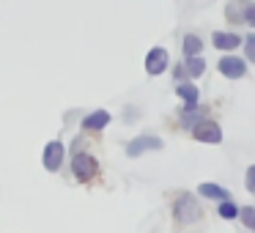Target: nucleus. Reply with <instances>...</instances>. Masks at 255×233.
<instances>
[{"label": "nucleus", "mask_w": 255, "mask_h": 233, "mask_svg": "<svg viewBox=\"0 0 255 233\" xmlns=\"http://www.w3.org/2000/svg\"><path fill=\"white\" fill-rule=\"evenodd\" d=\"M192 137L195 140H200V143H209V145H217V143H222V129H220V123H214V121H209V118H203L200 123H195L192 129Z\"/></svg>", "instance_id": "nucleus-3"}, {"label": "nucleus", "mask_w": 255, "mask_h": 233, "mask_svg": "<svg viewBox=\"0 0 255 233\" xmlns=\"http://www.w3.org/2000/svg\"><path fill=\"white\" fill-rule=\"evenodd\" d=\"M211 44L217 47V50H236V47H242V36L236 33H228V30H214V36H211Z\"/></svg>", "instance_id": "nucleus-9"}, {"label": "nucleus", "mask_w": 255, "mask_h": 233, "mask_svg": "<svg viewBox=\"0 0 255 233\" xmlns=\"http://www.w3.org/2000/svg\"><path fill=\"white\" fill-rule=\"evenodd\" d=\"M217 69H220V74H222V77H228V80H242L244 74H247V63H244L242 58H236V55L220 58Z\"/></svg>", "instance_id": "nucleus-6"}, {"label": "nucleus", "mask_w": 255, "mask_h": 233, "mask_svg": "<svg viewBox=\"0 0 255 233\" xmlns=\"http://www.w3.org/2000/svg\"><path fill=\"white\" fill-rule=\"evenodd\" d=\"M63 154H66V148H63L61 140H52V143L44 145V154H41V162H44V167L50 173H58L63 165Z\"/></svg>", "instance_id": "nucleus-5"}, {"label": "nucleus", "mask_w": 255, "mask_h": 233, "mask_svg": "<svg viewBox=\"0 0 255 233\" xmlns=\"http://www.w3.org/2000/svg\"><path fill=\"white\" fill-rule=\"evenodd\" d=\"M176 80H178V83L187 80V69H184V63H178V66H176Z\"/></svg>", "instance_id": "nucleus-20"}, {"label": "nucleus", "mask_w": 255, "mask_h": 233, "mask_svg": "<svg viewBox=\"0 0 255 233\" xmlns=\"http://www.w3.org/2000/svg\"><path fill=\"white\" fill-rule=\"evenodd\" d=\"M107 123H110V113H107V110H94L91 116L83 118V129H85V132H102Z\"/></svg>", "instance_id": "nucleus-10"}, {"label": "nucleus", "mask_w": 255, "mask_h": 233, "mask_svg": "<svg viewBox=\"0 0 255 233\" xmlns=\"http://www.w3.org/2000/svg\"><path fill=\"white\" fill-rule=\"evenodd\" d=\"M242 47H244V55H247V61L255 63V33H247V36H244Z\"/></svg>", "instance_id": "nucleus-17"}, {"label": "nucleus", "mask_w": 255, "mask_h": 233, "mask_svg": "<svg viewBox=\"0 0 255 233\" xmlns=\"http://www.w3.org/2000/svg\"><path fill=\"white\" fill-rule=\"evenodd\" d=\"M198 195L200 198H209V200H228L231 198V192L225 187H220V184H200Z\"/></svg>", "instance_id": "nucleus-11"}, {"label": "nucleus", "mask_w": 255, "mask_h": 233, "mask_svg": "<svg viewBox=\"0 0 255 233\" xmlns=\"http://www.w3.org/2000/svg\"><path fill=\"white\" fill-rule=\"evenodd\" d=\"M162 148V140L154 137V134H137L132 143H127V154L129 156H140L145 151H159Z\"/></svg>", "instance_id": "nucleus-7"}, {"label": "nucleus", "mask_w": 255, "mask_h": 233, "mask_svg": "<svg viewBox=\"0 0 255 233\" xmlns=\"http://www.w3.org/2000/svg\"><path fill=\"white\" fill-rule=\"evenodd\" d=\"M244 184H247V189L255 195V165L247 167V173H244Z\"/></svg>", "instance_id": "nucleus-18"}, {"label": "nucleus", "mask_w": 255, "mask_h": 233, "mask_svg": "<svg viewBox=\"0 0 255 233\" xmlns=\"http://www.w3.org/2000/svg\"><path fill=\"white\" fill-rule=\"evenodd\" d=\"M181 50H184V58L200 55V52H203V41H200V36H198V33H187V36H184Z\"/></svg>", "instance_id": "nucleus-13"}, {"label": "nucleus", "mask_w": 255, "mask_h": 233, "mask_svg": "<svg viewBox=\"0 0 255 233\" xmlns=\"http://www.w3.org/2000/svg\"><path fill=\"white\" fill-rule=\"evenodd\" d=\"M167 66H170V55H167L165 47H154V50H148V55H145V72H148L151 77L167 72Z\"/></svg>", "instance_id": "nucleus-4"}, {"label": "nucleus", "mask_w": 255, "mask_h": 233, "mask_svg": "<svg viewBox=\"0 0 255 233\" xmlns=\"http://www.w3.org/2000/svg\"><path fill=\"white\" fill-rule=\"evenodd\" d=\"M173 217H176L181 225H192V222L203 220V209L198 206V200L192 195H178L173 200Z\"/></svg>", "instance_id": "nucleus-1"}, {"label": "nucleus", "mask_w": 255, "mask_h": 233, "mask_svg": "<svg viewBox=\"0 0 255 233\" xmlns=\"http://www.w3.org/2000/svg\"><path fill=\"white\" fill-rule=\"evenodd\" d=\"M217 211H220L222 220H236V217H239V206L233 203L231 198H228V200H220V209H217Z\"/></svg>", "instance_id": "nucleus-15"}, {"label": "nucleus", "mask_w": 255, "mask_h": 233, "mask_svg": "<svg viewBox=\"0 0 255 233\" xmlns=\"http://www.w3.org/2000/svg\"><path fill=\"white\" fill-rule=\"evenodd\" d=\"M206 118V107L200 105H184L181 113H178V123H181L184 129H192L195 123H200Z\"/></svg>", "instance_id": "nucleus-8"}, {"label": "nucleus", "mask_w": 255, "mask_h": 233, "mask_svg": "<svg viewBox=\"0 0 255 233\" xmlns=\"http://www.w3.org/2000/svg\"><path fill=\"white\" fill-rule=\"evenodd\" d=\"M176 96L184 102V105H198V99H200V91L195 88L192 83H178V85H176Z\"/></svg>", "instance_id": "nucleus-12"}, {"label": "nucleus", "mask_w": 255, "mask_h": 233, "mask_svg": "<svg viewBox=\"0 0 255 233\" xmlns=\"http://www.w3.org/2000/svg\"><path fill=\"white\" fill-rule=\"evenodd\" d=\"M244 22H247L250 28H255V3H247V6H244Z\"/></svg>", "instance_id": "nucleus-19"}, {"label": "nucleus", "mask_w": 255, "mask_h": 233, "mask_svg": "<svg viewBox=\"0 0 255 233\" xmlns=\"http://www.w3.org/2000/svg\"><path fill=\"white\" fill-rule=\"evenodd\" d=\"M72 173L77 181H94L99 176V162L88 154V151H80L72 156Z\"/></svg>", "instance_id": "nucleus-2"}, {"label": "nucleus", "mask_w": 255, "mask_h": 233, "mask_svg": "<svg viewBox=\"0 0 255 233\" xmlns=\"http://www.w3.org/2000/svg\"><path fill=\"white\" fill-rule=\"evenodd\" d=\"M184 69H187V77H200V74L206 72V61H203V55H192V58H187Z\"/></svg>", "instance_id": "nucleus-14"}, {"label": "nucleus", "mask_w": 255, "mask_h": 233, "mask_svg": "<svg viewBox=\"0 0 255 233\" xmlns=\"http://www.w3.org/2000/svg\"><path fill=\"white\" fill-rule=\"evenodd\" d=\"M239 217H242V222L250 228V231H255V206H244V209H239Z\"/></svg>", "instance_id": "nucleus-16"}]
</instances>
